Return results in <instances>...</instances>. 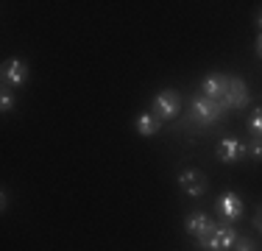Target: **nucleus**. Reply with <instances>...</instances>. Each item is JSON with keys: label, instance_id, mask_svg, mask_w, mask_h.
<instances>
[{"label": "nucleus", "instance_id": "obj_1", "mask_svg": "<svg viewBox=\"0 0 262 251\" xmlns=\"http://www.w3.org/2000/svg\"><path fill=\"white\" fill-rule=\"evenodd\" d=\"M237 237H240V235L232 229V223H217L207 237H201V240H195V243L204 251H232L234 243H237Z\"/></svg>", "mask_w": 262, "mask_h": 251}, {"label": "nucleus", "instance_id": "obj_2", "mask_svg": "<svg viewBox=\"0 0 262 251\" xmlns=\"http://www.w3.org/2000/svg\"><path fill=\"white\" fill-rule=\"evenodd\" d=\"M226 106L223 103H217V100H212V98H204V95H198L195 100H192V106H190V115H192V123H198V126H212V123H217L223 115H226Z\"/></svg>", "mask_w": 262, "mask_h": 251}, {"label": "nucleus", "instance_id": "obj_3", "mask_svg": "<svg viewBox=\"0 0 262 251\" xmlns=\"http://www.w3.org/2000/svg\"><path fill=\"white\" fill-rule=\"evenodd\" d=\"M179 109H182V98H179L176 90H162L157 98H154V106H151V115L157 120H176L179 117Z\"/></svg>", "mask_w": 262, "mask_h": 251}, {"label": "nucleus", "instance_id": "obj_4", "mask_svg": "<svg viewBox=\"0 0 262 251\" xmlns=\"http://www.w3.org/2000/svg\"><path fill=\"white\" fill-rule=\"evenodd\" d=\"M215 210L226 223H234V221H240V215H243V198L232 190H223L215 201Z\"/></svg>", "mask_w": 262, "mask_h": 251}, {"label": "nucleus", "instance_id": "obj_5", "mask_svg": "<svg viewBox=\"0 0 262 251\" xmlns=\"http://www.w3.org/2000/svg\"><path fill=\"white\" fill-rule=\"evenodd\" d=\"M248 100H251L248 84L243 78L229 75V90H226V98H223V106H226V109H246Z\"/></svg>", "mask_w": 262, "mask_h": 251}, {"label": "nucleus", "instance_id": "obj_6", "mask_svg": "<svg viewBox=\"0 0 262 251\" xmlns=\"http://www.w3.org/2000/svg\"><path fill=\"white\" fill-rule=\"evenodd\" d=\"M226 90H229V75L226 73H212V75H207V78L201 81V95L217 100V103H223Z\"/></svg>", "mask_w": 262, "mask_h": 251}, {"label": "nucleus", "instance_id": "obj_7", "mask_svg": "<svg viewBox=\"0 0 262 251\" xmlns=\"http://www.w3.org/2000/svg\"><path fill=\"white\" fill-rule=\"evenodd\" d=\"M215 154H217V159H221V162H226V165H232V162H240L243 156L248 154V148L243 145V142L237 140V137H223V140L217 142Z\"/></svg>", "mask_w": 262, "mask_h": 251}, {"label": "nucleus", "instance_id": "obj_8", "mask_svg": "<svg viewBox=\"0 0 262 251\" xmlns=\"http://www.w3.org/2000/svg\"><path fill=\"white\" fill-rule=\"evenodd\" d=\"M28 81V65L23 59H9L3 61V84L6 87H23Z\"/></svg>", "mask_w": 262, "mask_h": 251}, {"label": "nucleus", "instance_id": "obj_9", "mask_svg": "<svg viewBox=\"0 0 262 251\" xmlns=\"http://www.w3.org/2000/svg\"><path fill=\"white\" fill-rule=\"evenodd\" d=\"M179 187L187 193V196L192 198H201L204 193H207V176H204L201 171H184L182 176H179Z\"/></svg>", "mask_w": 262, "mask_h": 251}, {"label": "nucleus", "instance_id": "obj_10", "mask_svg": "<svg viewBox=\"0 0 262 251\" xmlns=\"http://www.w3.org/2000/svg\"><path fill=\"white\" fill-rule=\"evenodd\" d=\"M215 221H212L209 215H204V212H190L187 215V221H184V229H187V235L190 237H195V240H201V237H207L212 229H215Z\"/></svg>", "mask_w": 262, "mask_h": 251}, {"label": "nucleus", "instance_id": "obj_11", "mask_svg": "<svg viewBox=\"0 0 262 251\" xmlns=\"http://www.w3.org/2000/svg\"><path fill=\"white\" fill-rule=\"evenodd\" d=\"M134 129H137V134H142V137H154V134H159L162 123L151 115V112H142V115H137Z\"/></svg>", "mask_w": 262, "mask_h": 251}, {"label": "nucleus", "instance_id": "obj_12", "mask_svg": "<svg viewBox=\"0 0 262 251\" xmlns=\"http://www.w3.org/2000/svg\"><path fill=\"white\" fill-rule=\"evenodd\" d=\"M248 131H251L254 140H262V106L251 112V117H248Z\"/></svg>", "mask_w": 262, "mask_h": 251}, {"label": "nucleus", "instance_id": "obj_13", "mask_svg": "<svg viewBox=\"0 0 262 251\" xmlns=\"http://www.w3.org/2000/svg\"><path fill=\"white\" fill-rule=\"evenodd\" d=\"M11 109H14V95H11V90L3 84V90H0V112H3V115H9Z\"/></svg>", "mask_w": 262, "mask_h": 251}, {"label": "nucleus", "instance_id": "obj_14", "mask_svg": "<svg viewBox=\"0 0 262 251\" xmlns=\"http://www.w3.org/2000/svg\"><path fill=\"white\" fill-rule=\"evenodd\" d=\"M232 251H257V246H254L251 237H237V243H234Z\"/></svg>", "mask_w": 262, "mask_h": 251}, {"label": "nucleus", "instance_id": "obj_15", "mask_svg": "<svg viewBox=\"0 0 262 251\" xmlns=\"http://www.w3.org/2000/svg\"><path fill=\"white\" fill-rule=\"evenodd\" d=\"M248 156L257 159V162H262V140H254L251 145H248Z\"/></svg>", "mask_w": 262, "mask_h": 251}, {"label": "nucleus", "instance_id": "obj_16", "mask_svg": "<svg viewBox=\"0 0 262 251\" xmlns=\"http://www.w3.org/2000/svg\"><path fill=\"white\" fill-rule=\"evenodd\" d=\"M254 226H257V229L262 232V206H259V212H257V215H254Z\"/></svg>", "mask_w": 262, "mask_h": 251}, {"label": "nucleus", "instance_id": "obj_17", "mask_svg": "<svg viewBox=\"0 0 262 251\" xmlns=\"http://www.w3.org/2000/svg\"><path fill=\"white\" fill-rule=\"evenodd\" d=\"M257 56H259V59H262V34L257 36Z\"/></svg>", "mask_w": 262, "mask_h": 251}, {"label": "nucleus", "instance_id": "obj_18", "mask_svg": "<svg viewBox=\"0 0 262 251\" xmlns=\"http://www.w3.org/2000/svg\"><path fill=\"white\" fill-rule=\"evenodd\" d=\"M257 25H259V28H262V11H259V17H257Z\"/></svg>", "mask_w": 262, "mask_h": 251}]
</instances>
